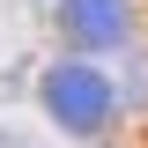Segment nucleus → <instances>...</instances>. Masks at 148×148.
Segmentation results:
<instances>
[{"label":"nucleus","instance_id":"nucleus-3","mask_svg":"<svg viewBox=\"0 0 148 148\" xmlns=\"http://www.w3.org/2000/svg\"><path fill=\"white\" fill-rule=\"evenodd\" d=\"M0 148H30V141H15V133H0Z\"/></svg>","mask_w":148,"mask_h":148},{"label":"nucleus","instance_id":"nucleus-2","mask_svg":"<svg viewBox=\"0 0 148 148\" xmlns=\"http://www.w3.org/2000/svg\"><path fill=\"white\" fill-rule=\"evenodd\" d=\"M59 22H67V37H82V45H126V0H67L59 8Z\"/></svg>","mask_w":148,"mask_h":148},{"label":"nucleus","instance_id":"nucleus-1","mask_svg":"<svg viewBox=\"0 0 148 148\" xmlns=\"http://www.w3.org/2000/svg\"><path fill=\"white\" fill-rule=\"evenodd\" d=\"M45 104H52V119L67 133H96L111 119V82L89 67H52V82H45Z\"/></svg>","mask_w":148,"mask_h":148}]
</instances>
